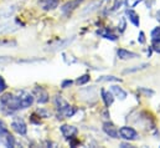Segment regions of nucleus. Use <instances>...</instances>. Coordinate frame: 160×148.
I'll list each match as a JSON object with an SVG mask.
<instances>
[{"mask_svg": "<svg viewBox=\"0 0 160 148\" xmlns=\"http://www.w3.org/2000/svg\"><path fill=\"white\" fill-rule=\"evenodd\" d=\"M18 98V103H19V110H25L28 107H30L34 103V96L26 91H21L19 92V95L16 96Z\"/></svg>", "mask_w": 160, "mask_h": 148, "instance_id": "obj_1", "label": "nucleus"}, {"mask_svg": "<svg viewBox=\"0 0 160 148\" xmlns=\"http://www.w3.org/2000/svg\"><path fill=\"white\" fill-rule=\"evenodd\" d=\"M119 135L122 138L127 140V141H135L139 138V135L137 133V131L132 127H128V126H124L119 130Z\"/></svg>", "mask_w": 160, "mask_h": 148, "instance_id": "obj_2", "label": "nucleus"}, {"mask_svg": "<svg viewBox=\"0 0 160 148\" xmlns=\"http://www.w3.org/2000/svg\"><path fill=\"white\" fill-rule=\"evenodd\" d=\"M11 128H12L16 133H19V135H21V136L26 135V132H28L26 123H25V122H24V119H22V118H20V117L15 118V119L11 122Z\"/></svg>", "mask_w": 160, "mask_h": 148, "instance_id": "obj_3", "label": "nucleus"}, {"mask_svg": "<svg viewBox=\"0 0 160 148\" xmlns=\"http://www.w3.org/2000/svg\"><path fill=\"white\" fill-rule=\"evenodd\" d=\"M75 40V36H71V37H66V39H63V40H61V41H58L57 44H55V45H52L48 50L50 51H60V50H63L65 47H67L68 45H71L72 44V41Z\"/></svg>", "mask_w": 160, "mask_h": 148, "instance_id": "obj_4", "label": "nucleus"}, {"mask_svg": "<svg viewBox=\"0 0 160 148\" xmlns=\"http://www.w3.org/2000/svg\"><path fill=\"white\" fill-rule=\"evenodd\" d=\"M34 93H35L36 101H38L39 103H41V105H43V103H46V102L48 101V93H47V91L43 90L42 87H35Z\"/></svg>", "mask_w": 160, "mask_h": 148, "instance_id": "obj_5", "label": "nucleus"}, {"mask_svg": "<svg viewBox=\"0 0 160 148\" xmlns=\"http://www.w3.org/2000/svg\"><path fill=\"white\" fill-rule=\"evenodd\" d=\"M58 3H60V0H39L38 1V4L46 11L56 9L58 6Z\"/></svg>", "mask_w": 160, "mask_h": 148, "instance_id": "obj_6", "label": "nucleus"}, {"mask_svg": "<svg viewBox=\"0 0 160 148\" xmlns=\"http://www.w3.org/2000/svg\"><path fill=\"white\" fill-rule=\"evenodd\" d=\"M76 113V108L73 107V106H71V105H67V106H65L63 108H61V110H58V119L60 118H70V117H72L73 114Z\"/></svg>", "mask_w": 160, "mask_h": 148, "instance_id": "obj_7", "label": "nucleus"}, {"mask_svg": "<svg viewBox=\"0 0 160 148\" xmlns=\"http://www.w3.org/2000/svg\"><path fill=\"white\" fill-rule=\"evenodd\" d=\"M82 1H83V0H71V1H67L66 4H63V5H62L61 10H62V13H63V14H68V13L73 11L76 8H78Z\"/></svg>", "mask_w": 160, "mask_h": 148, "instance_id": "obj_8", "label": "nucleus"}, {"mask_svg": "<svg viewBox=\"0 0 160 148\" xmlns=\"http://www.w3.org/2000/svg\"><path fill=\"white\" fill-rule=\"evenodd\" d=\"M61 133H62L63 137H66V138H72V137L77 133V128L73 127V126L63 124V126H61Z\"/></svg>", "mask_w": 160, "mask_h": 148, "instance_id": "obj_9", "label": "nucleus"}, {"mask_svg": "<svg viewBox=\"0 0 160 148\" xmlns=\"http://www.w3.org/2000/svg\"><path fill=\"white\" fill-rule=\"evenodd\" d=\"M117 55L120 60H132V59H137L138 55L135 52H132V51H128L125 49H119L117 51Z\"/></svg>", "mask_w": 160, "mask_h": 148, "instance_id": "obj_10", "label": "nucleus"}, {"mask_svg": "<svg viewBox=\"0 0 160 148\" xmlns=\"http://www.w3.org/2000/svg\"><path fill=\"white\" fill-rule=\"evenodd\" d=\"M103 131L112 138H119V135H118V131L116 130V127L113 124H109V123H104L103 124Z\"/></svg>", "mask_w": 160, "mask_h": 148, "instance_id": "obj_11", "label": "nucleus"}, {"mask_svg": "<svg viewBox=\"0 0 160 148\" xmlns=\"http://www.w3.org/2000/svg\"><path fill=\"white\" fill-rule=\"evenodd\" d=\"M127 16H128V19H129V21L134 25V26H137V28H139V25H140V20H139V15L134 11V10H132V9H129V10H127Z\"/></svg>", "mask_w": 160, "mask_h": 148, "instance_id": "obj_12", "label": "nucleus"}, {"mask_svg": "<svg viewBox=\"0 0 160 148\" xmlns=\"http://www.w3.org/2000/svg\"><path fill=\"white\" fill-rule=\"evenodd\" d=\"M101 92H102V100H103L104 105H106L107 107H109V106L113 103V101H114L113 93H111V92H107V91H104V90H102Z\"/></svg>", "mask_w": 160, "mask_h": 148, "instance_id": "obj_13", "label": "nucleus"}, {"mask_svg": "<svg viewBox=\"0 0 160 148\" xmlns=\"http://www.w3.org/2000/svg\"><path fill=\"white\" fill-rule=\"evenodd\" d=\"M112 92L119 98V100H125L127 98V96H128V93L122 88L119 86H117V85H114V86H112Z\"/></svg>", "mask_w": 160, "mask_h": 148, "instance_id": "obj_14", "label": "nucleus"}, {"mask_svg": "<svg viewBox=\"0 0 160 148\" xmlns=\"http://www.w3.org/2000/svg\"><path fill=\"white\" fill-rule=\"evenodd\" d=\"M147 67H149V65H148V64H140V65H138V66H133V67H130V69L124 70V71H123V74H133V72H137V71L144 70V69H147Z\"/></svg>", "mask_w": 160, "mask_h": 148, "instance_id": "obj_15", "label": "nucleus"}, {"mask_svg": "<svg viewBox=\"0 0 160 148\" xmlns=\"http://www.w3.org/2000/svg\"><path fill=\"white\" fill-rule=\"evenodd\" d=\"M97 34L101 35L102 37H104V39H107V40H111V41H116L117 40V36L114 34H112L111 31H108V30H98Z\"/></svg>", "mask_w": 160, "mask_h": 148, "instance_id": "obj_16", "label": "nucleus"}, {"mask_svg": "<svg viewBox=\"0 0 160 148\" xmlns=\"http://www.w3.org/2000/svg\"><path fill=\"white\" fill-rule=\"evenodd\" d=\"M18 28L16 26H14L12 24H10V23H6V24H1L0 25V34H4V33H11V31H15Z\"/></svg>", "mask_w": 160, "mask_h": 148, "instance_id": "obj_17", "label": "nucleus"}, {"mask_svg": "<svg viewBox=\"0 0 160 148\" xmlns=\"http://www.w3.org/2000/svg\"><path fill=\"white\" fill-rule=\"evenodd\" d=\"M2 143L6 147H15V138L10 133H8V135H5V137L2 140Z\"/></svg>", "mask_w": 160, "mask_h": 148, "instance_id": "obj_18", "label": "nucleus"}, {"mask_svg": "<svg viewBox=\"0 0 160 148\" xmlns=\"http://www.w3.org/2000/svg\"><path fill=\"white\" fill-rule=\"evenodd\" d=\"M55 102H56V107H57V110H61V108H63L65 106H67V105H68V103H67V101H66V100H63V97H62V96H56Z\"/></svg>", "mask_w": 160, "mask_h": 148, "instance_id": "obj_19", "label": "nucleus"}, {"mask_svg": "<svg viewBox=\"0 0 160 148\" xmlns=\"http://www.w3.org/2000/svg\"><path fill=\"white\" fill-rule=\"evenodd\" d=\"M16 45L15 40H0V47H15Z\"/></svg>", "mask_w": 160, "mask_h": 148, "instance_id": "obj_20", "label": "nucleus"}, {"mask_svg": "<svg viewBox=\"0 0 160 148\" xmlns=\"http://www.w3.org/2000/svg\"><path fill=\"white\" fill-rule=\"evenodd\" d=\"M9 131H8V127L5 126V123L0 119V140H4L5 135H8Z\"/></svg>", "mask_w": 160, "mask_h": 148, "instance_id": "obj_21", "label": "nucleus"}, {"mask_svg": "<svg viewBox=\"0 0 160 148\" xmlns=\"http://www.w3.org/2000/svg\"><path fill=\"white\" fill-rule=\"evenodd\" d=\"M97 6H99V4H98V3H96V1H94V3H92V4H91V5H88V6H87V9L82 13V15H86V14H89V13L94 11V10L97 9Z\"/></svg>", "mask_w": 160, "mask_h": 148, "instance_id": "obj_22", "label": "nucleus"}, {"mask_svg": "<svg viewBox=\"0 0 160 148\" xmlns=\"http://www.w3.org/2000/svg\"><path fill=\"white\" fill-rule=\"evenodd\" d=\"M138 91H139L140 93H143L144 96H147V97L154 96V91H153V90H148V88H145V87H139Z\"/></svg>", "mask_w": 160, "mask_h": 148, "instance_id": "obj_23", "label": "nucleus"}, {"mask_svg": "<svg viewBox=\"0 0 160 148\" xmlns=\"http://www.w3.org/2000/svg\"><path fill=\"white\" fill-rule=\"evenodd\" d=\"M98 82H108V81H120L118 77H114V76H102V77H99L98 80H97Z\"/></svg>", "mask_w": 160, "mask_h": 148, "instance_id": "obj_24", "label": "nucleus"}, {"mask_svg": "<svg viewBox=\"0 0 160 148\" xmlns=\"http://www.w3.org/2000/svg\"><path fill=\"white\" fill-rule=\"evenodd\" d=\"M150 36H152V40H160V26L154 28V29L152 30Z\"/></svg>", "mask_w": 160, "mask_h": 148, "instance_id": "obj_25", "label": "nucleus"}, {"mask_svg": "<svg viewBox=\"0 0 160 148\" xmlns=\"http://www.w3.org/2000/svg\"><path fill=\"white\" fill-rule=\"evenodd\" d=\"M89 75H83V76H81L80 78H77V83L78 85H84V83H87L88 81H89Z\"/></svg>", "mask_w": 160, "mask_h": 148, "instance_id": "obj_26", "label": "nucleus"}, {"mask_svg": "<svg viewBox=\"0 0 160 148\" xmlns=\"http://www.w3.org/2000/svg\"><path fill=\"white\" fill-rule=\"evenodd\" d=\"M153 50L155 52H159L160 54V40H153V45H152Z\"/></svg>", "mask_w": 160, "mask_h": 148, "instance_id": "obj_27", "label": "nucleus"}, {"mask_svg": "<svg viewBox=\"0 0 160 148\" xmlns=\"http://www.w3.org/2000/svg\"><path fill=\"white\" fill-rule=\"evenodd\" d=\"M11 61V57L9 56H0V64H8Z\"/></svg>", "mask_w": 160, "mask_h": 148, "instance_id": "obj_28", "label": "nucleus"}, {"mask_svg": "<svg viewBox=\"0 0 160 148\" xmlns=\"http://www.w3.org/2000/svg\"><path fill=\"white\" fill-rule=\"evenodd\" d=\"M5 88H6V83H5V81H4L2 76L0 75V92H2Z\"/></svg>", "mask_w": 160, "mask_h": 148, "instance_id": "obj_29", "label": "nucleus"}, {"mask_svg": "<svg viewBox=\"0 0 160 148\" xmlns=\"http://www.w3.org/2000/svg\"><path fill=\"white\" fill-rule=\"evenodd\" d=\"M138 41H139V44H145V35H144V33L143 31H140L139 33V37H138Z\"/></svg>", "mask_w": 160, "mask_h": 148, "instance_id": "obj_30", "label": "nucleus"}, {"mask_svg": "<svg viewBox=\"0 0 160 148\" xmlns=\"http://www.w3.org/2000/svg\"><path fill=\"white\" fill-rule=\"evenodd\" d=\"M71 85H72V81H71V80H65V81L62 82L61 87H62V88H67V87L71 86Z\"/></svg>", "mask_w": 160, "mask_h": 148, "instance_id": "obj_31", "label": "nucleus"}, {"mask_svg": "<svg viewBox=\"0 0 160 148\" xmlns=\"http://www.w3.org/2000/svg\"><path fill=\"white\" fill-rule=\"evenodd\" d=\"M123 1H124V0H116V3H114V5H113V10L119 9L120 6H122V4H123Z\"/></svg>", "mask_w": 160, "mask_h": 148, "instance_id": "obj_32", "label": "nucleus"}, {"mask_svg": "<svg viewBox=\"0 0 160 148\" xmlns=\"http://www.w3.org/2000/svg\"><path fill=\"white\" fill-rule=\"evenodd\" d=\"M125 29V23H124V19H122V25H120V33H123Z\"/></svg>", "mask_w": 160, "mask_h": 148, "instance_id": "obj_33", "label": "nucleus"}, {"mask_svg": "<svg viewBox=\"0 0 160 148\" xmlns=\"http://www.w3.org/2000/svg\"><path fill=\"white\" fill-rule=\"evenodd\" d=\"M120 147L122 148H128V147H132L129 143H120Z\"/></svg>", "mask_w": 160, "mask_h": 148, "instance_id": "obj_34", "label": "nucleus"}, {"mask_svg": "<svg viewBox=\"0 0 160 148\" xmlns=\"http://www.w3.org/2000/svg\"><path fill=\"white\" fill-rule=\"evenodd\" d=\"M157 16H158V20L160 21V10L158 11V13H157Z\"/></svg>", "mask_w": 160, "mask_h": 148, "instance_id": "obj_35", "label": "nucleus"}]
</instances>
